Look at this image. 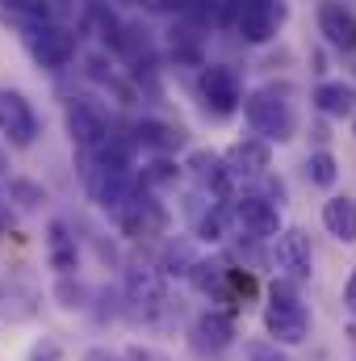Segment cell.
Wrapping results in <instances>:
<instances>
[{
    "mask_svg": "<svg viewBox=\"0 0 356 361\" xmlns=\"http://www.w3.org/2000/svg\"><path fill=\"white\" fill-rule=\"evenodd\" d=\"M265 328L272 345H302L310 336V311L289 281H276L265 302Z\"/></svg>",
    "mask_w": 356,
    "mask_h": 361,
    "instance_id": "1",
    "label": "cell"
},
{
    "mask_svg": "<svg viewBox=\"0 0 356 361\" xmlns=\"http://www.w3.org/2000/svg\"><path fill=\"white\" fill-rule=\"evenodd\" d=\"M243 114L252 122L256 135H265V143H285L293 139V109L276 89H256L243 97Z\"/></svg>",
    "mask_w": 356,
    "mask_h": 361,
    "instance_id": "2",
    "label": "cell"
},
{
    "mask_svg": "<svg viewBox=\"0 0 356 361\" xmlns=\"http://www.w3.org/2000/svg\"><path fill=\"white\" fill-rule=\"evenodd\" d=\"M117 223L130 240H155L168 231V210L147 189H130V197L117 206Z\"/></svg>",
    "mask_w": 356,
    "mask_h": 361,
    "instance_id": "3",
    "label": "cell"
},
{
    "mask_svg": "<svg viewBox=\"0 0 356 361\" xmlns=\"http://www.w3.org/2000/svg\"><path fill=\"white\" fill-rule=\"evenodd\" d=\"M201 101H205V109H210L214 118L235 114V109L243 105V85H239L235 68H227V63H210V68L201 72Z\"/></svg>",
    "mask_w": 356,
    "mask_h": 361,
    "instance_id": "4",
    "label": "cell"
},
{
    "mask_svg": "<svg viewBox=\"0 0 356 361\" xmlns=\"http://www.w3.org/2000/svg\"><path fill=\"white\" fill-rule=\"evenodd\" d=\"M30 55H34L46 72H59V68L72 63V55H76V38H72L63 25L34 21V25H30Z\"/></svg>",
    "mask_w": 356,
    "mask_h": 361,
    "instance_id": "5",
    "label": "cell"
},
{
    "mask_svg": "<svg viewBox=\"0 0 356 361\" xmlns=\"http://www.w3.org/2000/svg\"><path fill=\"white\" fill-rule=\"evenodd\" d=\"M68 135L80 143V147H101L105 135H109V114L96 97H72L68 101Z\"/></svg>",
    "mask_w": 356,
    "mask_h": 361,
    "instance_id": "6",
    "label": "cell"
},
{
    "mask_svg": "<svg viewBox=\"0 0 356 361\" xmlns=\"http://www.w3.org/2000/svg\"><path fill=\"white\" fill-rule=\"evenodd\" d=\"M285 21V4L281 0H235V25L248 42H268L276 38Z\"/></svg>",
    "mask_w": 356,
    "mask_h": 361,
    "instance_id": "7",
    "label": "cell"
},
{
    "mask_svg": "<svg viewBox=\"0 0 356 361\" xmlns=\"http://www.w3.org/2000/svg\"><path fill=\"white\" fill-rule=\"evenodd\" d=\"M0 135L13 147H30L38 139V114H34V105L13 89H0Z\"/></svg>",
    "mask_w": 356,
    "mask_h": 361,
    "instance_id": "8",
    "label": "cell"
},
{
    "mask_svg": "<svg viewBox=\"0 0 356 361\" xmlns=\"http://www.w3.org/2000/svg\"><path fill=\"white\" fill-rule=\"evenodd\" d=\"M235 214V223H239V231L248 235V240H272L276 231H281V214H276V202H268V197H256V193H239L235 197V206H231Z\"/></svg>",
    "mask_w": 356,
    "mask_h": 361,
    "instance_id": "9",
    "label": "cell"
},
{
    "mask_svg": "<svg viewBox=\"0 0 356 361\" xmlns=\"http://www.w3.org/2000/svg\"><path fill=\"white\" fill-rule=\"evenodd\" d=\"M231 345H235V319H231L227 311H205V315H197V324H193V349H197V353L222 357Z\"/></svg>",
    "mask_w": 356,
    "mask_h": 361,
    "instance_id": "10",
    "label": "cell"
},
{
    "mask_svg": "<svg viewBox=\"0 0 356 361\" xmlns=\"http://www.w3.org/2000/svg\"><path fill=\"white\" fill-rule=\"evenodd\" d=\"M272 240H276V265L285 269V277H293V281L310 277L314 252H310V235L302 227H281Z\"/></svg>",
    "mask_w": 356,
    "mask_h": 361,
    "instance_id": "11",
    "label": "cell"
},
{
    "mask_svg": "<svg viewBox=\"0 0 356 361\" xmlns=\"http://www.w3.org/2000/svg\"><path fill=\"white\" fill-rule=\"evenodd\" d=\"M319 34L340 51H356V13L344 8L340 0H323L319 4Z\"/></svg>",
    "mask_w": 356,
    "mask_h": 361,
    "instance_id": "12",
    "label": "cell"
},
{
    "mask_svg": "<svg viewBox=\"0 0 356 361\" xmlns=\"http://www.w3.org/2000/svg\"><path fill=\"white\" fill-rule=\"evenodd\" d=\"M126 294L139 311H155L164 302V273L155 265H130L126 269Z\"/></svg>",
    "mask_w": 356,
    "mask_h": 361,
    "instance_id": "13",
    "label": "cell"
},
{
    "mask_svg": "<svg viewBox=\"0 0 356 361\" xmlns=\"http://www.w3.org/2000/svg\"><path fill=\"white\" fill-rule=\"evenodd\" d=\"M222 164H227L235 177H265L268 164H272V152H268L265 139H239V143L222 156Z\"/></svg>",
    "mask_w": 356,
    "mask_h": 361,
    "instance_id": "14",
    "label": "cell"
},
{
    "mask_svg": "<svg viewBox=\"0 0 356 361\" xmlns=\"http://www.w3.org/2000/svg\"><path fill=\"white\" fill-rule=\"evenodd\" d=\"M46 261L63 277L80 265V248H76V235L68 231V223H51V231H46Z\"/></svg>",
    "mask_w": 356,
    "mask_h": 361,
    "instance_id": "15",
    "label": "cell"
},
{
    "mask_svg": "<svg viewBox=\"0 0 356 361\" xmlns=\"http://www.w3.org/2000/svg\"><path fill=\"white\" fill-rule=\"evenodd\" d=\"M323 227H327L340 244H356V197L340 193V197L323 202Z\"/></svg>",
    "mask_w": 356,
    "mask_h": 361,
    "instance_id": "16",
    "label": "cell"
},
{
    "mask_svg": "<svg viewBox=\"0 0 356 361\" xmlns=\"http://www.w3.org/2000/svg\"><path fill=\"white\" fill-rule=\"evenodd\" d=\"M314 105L327 114V118H352L356 114V89L344 80H323L314 89Z\"/></svg>",
    "mask_w": 356,
    "mask_h": 361,
    "instance_id": "17",
    "label": "cell"
},
{
    "mask_svg": "<svg viewBox=\"0 0 356 361\" xmlns=\"http://www.w3.org/2000/svg\"><path fill=\"white\" fill-rule=\"evenodd\" d=\"M189 277L197 281L201 294H222V286L231 281V265H227V261H197V265L189 269Z\"/></svg>",
    "mask_w": 356,
    "mask_h": 361,
    "instance_id": "18",
    "label": "cell"
},
{
    "mask_svg": "<svg viewBox=\"0 0 356 361\" xmlns=\"http://www.w3.org/2000/svg\"><path fill=\"white\" fill-rule=\"evenodd\" d=\"M231 206L227 202H214L205 214H201V223H197V240H205V244H218L222 235H227V223H231Z\"/></svg>",
    "mask_w": 356,
    "mask_h": 361,
    "instance_id": "19",
    "label": "cell"
},
{
    "mask_svg": "<svg viewBox=\"0 0 356 361\" xmlns=\"http://www.w3.org/2000/svg\"><path fill=\"white\" fill-rule=\"evenodd\" d=\"M306 173H310V185L331 189V185H336V177H340V164H336V156H331V152H310Z\"/></svg>",
    "mask_w": 356,
    "mask_h": 361,
    "instance_id": "20",
    "label": "cell"
},
{
    "mask_svg": "<svg viewBox=\"0 0 356 361\" xmlns=\"http://www.w3.org/2000/svg\"><path fill=\"white\" fill-rule=\"evenodd\" d=\"M243 361H289V357H285V349L272 345V341H248V345H243Z\"/></svg>",
    "mask_w": 356,
    "mask_h": 361,
    "instance_id": "21",
    "label": "cell"
},
{
    "mask_svg": "<svg viewBox=\"0 0 356 361\" xmlns=\"http://www.w3.org/2000/svg\"><path fill=\"white\" fill-rule=\"evenodd\" d=\"M164 265H168V273H177V277H189V269L197 265V257H193V248H189V244H172Z\"/></svg>",
    "mask_w": 356,
    "mask_h": 361,
    "instance_id": "22",
    "label": "cell"
},
{
    "mask_svg": "<svg viewBox=\"0 0 356 361\" xmlns=\"http://www.w3.org/2000/svg\"><path fill=\"white\" fill-rule=\"evenodd\" d=\"M4 8H13L17 17H30V21H46L51 17L46 0H4Z\"/></svg>",
    "mask_w": 356,
    "mask_h": 361,
    "instance_id": "23",
    "label": "cell"
},
{
    "mask_svg": "<svg viewBox=\"0 0 356 361\" xmlns=\"http://www.w3.org/2000/svg\"><path fill=\"white\" fill-rule=\"evenodd\" d=\"M143 8H151V13H180L189 0H139Z\"/></svg>",
    "mask_w": 356,
    "mask_h": 361,
    "instance_id": "24",
    "label": "cell"
},
{
    "mask_svg": "<svg viewBox=\"0 0 356 361\" xmlns=\"http://www.w3.org/2000/svg\"><path fill=\"white\" fill-rule=\"evenodd\" d=\"M344 307L356 315V269L348 273V281H344Z\"/></svg>",
    "mask_w": 356,
    "mask_h": 361,
    "instance_id": "25",
    "label": "cell"
},
{
    "mask_svg": "<svg viewBox=\"0 0 356 361\" xmlns=\"http://www.w3.org/2000/svg\"><path fill=\"white\" fill-rule=\"evenodd\" d=\"M84 361H122V357H117V353H109V349H89Z\"/></svg>",
    "mask_w": 356,
    "mask_h": 361,
    "instance_id": "26",
    "label": "cell"
},
{
    "mask_svg": "<svg viewBox=\"0 0 356 361\" xmlns=\"http://www.w3.org/2000/svg\"><path fill=\"white\" fill-rule=\"evenodd\" d=\"M0 173H4V156H0Z\"/></svg>",
    "mask_w": 356,
    "mask_h": 361,
    "instance_id": "27",
    "label": "cell"
},
{
    "mask_svg": "<svg viewBox=\"0 0 356 361\" xmlns=\"http://www.w3.org/2000/svg\"><path fill=\"white\" fill-rule=\"evenodd\" d=\"M352 118H356V114H352ZM352 130H356V126H352Z\"/></svg>",
    "mask_w": 356,
    "mask_h": 361,
    "instance_id": "28",
    "label": "cell"
}]
</instances>
